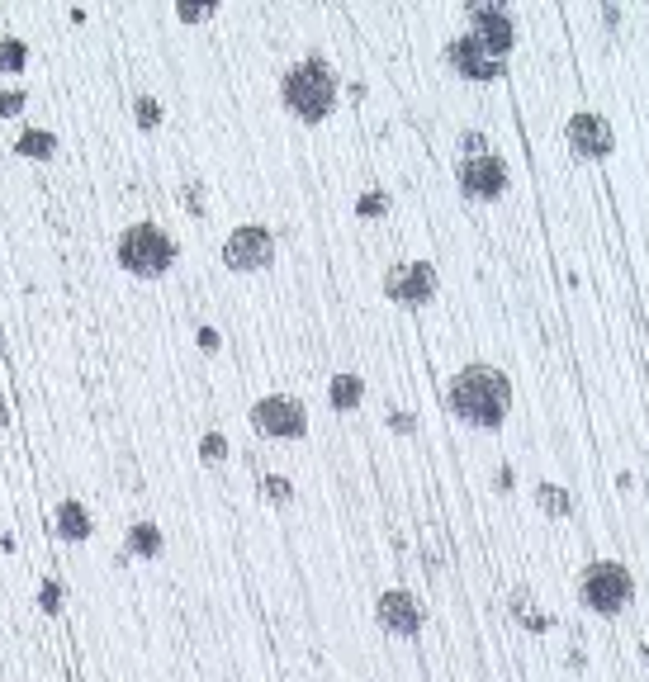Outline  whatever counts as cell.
<instances>
[{
	"label": "cell",
	"instance_id": "6da1fadb",
	"mask_svg": "<svg viewBox=\"0 0 649 682\" xmlns=\"http://www.w3.org/2000/svg\"><path fill=\"white\" fill-rule=\"evenodd\" d=\"M446 408L474 431H498L512 413V379L488 360H469L446 384Z\"/></svg>",
	"mask_w": 649,
	"mask_h": 682
},
{
	"label": "cell",
	"instance_id": "7a4b0ae2",
	"mask_svg": "<svg viewBox=\"0 0 649 682\" xmlns=\"http://www.w3.org/2000/svg\"><path fill=\"white\" fill-rule=\"evenodd\" d=\"M337 95H342V76L323 53H308L304 62H294L280 76V100L304 124H327L332 109H337Z\"/></svg>",
	"mask_w": 649,
	"mask_h": 682
},
{
	"label": "cell",
	"instance_id": "3957f363",
	"mask_svg": "<svg viewBox=\"0 0 649 682\" xmlns=\"http://www.w3.org/2000/svg\"><path fill=\"white\" fill-rule=\"evenodd\" d=\"M119 266L128 270V275H138V280H162L166 270L176 266V256H181V242L166 233L162 223H152V218H143V223H128L124 233H119Z\"/></svg>",
	"mask_w": 649,
	"mask_h": 682
},
{
	"label": "cell",
	"instance_id": "277c9868",
	"mask_svg": "<svg viewBox=\"0 0 649 682\" xmlns=\"http://www.w3.org/2000/svg\"><path fill=\"white\" fill-rule=\"evenodd\" d=\"M578 602L593 611V616L616 621V616L631 611V602H635V574L621 559H593V564H583V574H578Z\"/></svg>",
	"mask_w": 649,
	"mask_h": 682
},
{
	"label": "cell",
	"instance_id": "5b68a950",
	"mask_svg": "<svg viewBox=\"0 0 649 682\" xmlns=\"http://www.w3.org/2000/svg\"><path fill=\"white\" fill-rule=\"evenodd\" d=\"M252 427L271 441H299L308 431V408L294 394H266L252 403Z\"/></svg>",
	"mask_w": 649,
	"mask_h": 682
},
{
	"label": "cell",
	"instance_id": "8992f818",
	"mask_svg": "<svg viewBox=\"0 0 649 682\" xmlns=\"http://www.w3.org/2000/svg\"><path fill=\"white\" fill-rule=\"evenodd\" d=\"M465 34H474L488 53L507 62V53L517 48V15L507 10L503 0H469V29Z\"/></svg>",
	"mask_w": 649,
	"mask_h": 682
},
{
	"label": "cell",
	"instance_id": "52a82bcc",
	"mask_svg": "<svg viewBox=\"0 0 649 682\" xmlns=\"http://www.w3.org/2000/svg\"><path fill=\"white\" fill-rule=\"evenodd\" d=\"M275 261V233L261 228V223H242L228 233L223 242V266L237 270V275H252V270H266Z\"/></svg>",
	"mask_w": 649,
	"mask_h": 682
},
{
	"label": "cell",
	"instance_id": "ba28073f",
	"mask_svg": "<svg viewBox=\"0 0 649 682\" xmlns=\"http://www.w3.org/2000/svg\"><path fill=\"white\" fill-rule=\"evenodd\" d=\"M436 266L432 261H398L384 270V299H394L403 308H422L436 299Z\"/></svg>",
	"mask_w": 649,
	"mask_h": 682
},
{
	"label": "cell",
	"instance_id": "9c48e42d",
	"mask_svg": "<svg viewBox=\"0 0 649 682\" xmlns=\"http://www.w3.org/2000/svg\"><path fill=\"white\" fill-rule=\"evenodd\" d=\"M455 180H460V190H465L469 199H503L512 171H507L503 152H484V157H460Z\"/></svg>",
	"mask_w": 649,
	"mask_h": 682
},
{
	"label": "cell",
	"instance_id": "30bf717a",
	"mask_svg": "<svg viewBox=\"0 0 649 682\" xmlns=\"http://www.w3.org/2000/svg\"><path fill=\"white\" fill-rule=\"evenodd\" d=\"M446 62H451L465 81H479V86H484V81H503L507 76V62L488 53L474 34H455L451 43H446Z\"/></svg>",
	"mask_w": 649,
	"mask_h": 682
},
{
	"label": "cell",
	"instance_id": "8fae6325",
	"mask_svg": "<svg viewBox=\"0 0 649 682\" xmlns=\"http://www.w3.org/2000/svg\"><path fill=\"white\" fill-rule=\"evenodd\" d=\"M375 621H379V630H389L394 640H417L427 611H422V602H417L408 588H389V593H379V602H375Z\"/></svg>",
	"mask_w": 649,
	"mask_h": 682
},
{
	"label": "cell",
	"instance_id": "7c38bea8",
	"mask_svg": "<svg viewBox=\"0 0 649 682\" xmlns=\"http://www.w3.org/2000/svg\"><path fill=\"white\" fill-rule=\"evenodd\" d=\"M564 138L574 147V157H583V162H602V157H612V147H616L612 124L597 109H578L574 119H569V128H564Z\"/></svg>",
	"mask_w": 649,
	"mask_h": 682
},
{
	"label": "cell",
	"instance_id": "4fadbf2b",
	"mask_svg": "<svg viewBox=\"0 0 649 682\" xmlns=\"http://www.w3.org/2000/svg\"><path fill=\"white\" fill-rule=\"evenodd\" d=\"M53 531L62 540H72V545H81V540H91L95 536V517H91V507L81 503V498H62L53 512Z\"/></svg>",
	"mask_w": 649,
	"mask_h": 682
},
{
	"label": "cell",
	"instance_id": "5bb4252c",
	"mask_svg": "<svg viewBox=\"0 0 649 682\" xmlns=\"http://www.w3.org/2000/svg\"><path fill=\"white\" fill-rule=\"evenodd\" d=\"M124 545H128V555H133V559H162L166 536H162V526H157V521H133V526H128V536H124Z\"/></svg>",
	"mask_w": 649,
	"mask_h": 682
},
{
	"label": "cell",
	"instance_id": "9a60e30c",
	"mask_svg": "<svg viewBox=\"0 0 649 682\" xmlns=\"http://www.w3.org/2000/svg\"><path fill=\"white\" fill-rule=\"evenodd\" d=\"M327 403L337 408V413H356L365 403V379L351 375V370H342V375L327 379Z\"/></svg>",
	"mask_w": 649,
	"mask_h": 682
},
{
	"label": "cell",
	"instance_id": "2e32d148",
	"mask_svg": "<svg viewBox=\"0 0 649 682\" xmlns=\"http://www.w3.org/2000/svg\"><path fill=\"white\" fill-rule=\"evenodd\" d=\"M15 152L19 157H29V162H53L57 157V133L53 128H19V138H15Z\"/></svg>",
	"mask_w": 649,
	"mask_h": 682
},
{
	"label": "cell",
	"instance_id": "e0dca14e",
	"mask_svg": "<svg viewBox=\"0 0 649 682\" xmlns=\"http://www.w3.org/2000/svg\"><path fill=\"white\" fill-rule=\"evenodd\" d=\"M536 503H541L545 517H574V498H569V488H559V484H541L536 488Z\"/></svg>",
	"mask_w": 649,
	"mask_h": 682
},
{
	"label": "cell",
	"instance_id": "ac0fdd59",
	"mask_svg": "<svg viewBox=\"0 0 649 682\" xmlns=\"http://www.w3.org/2000/svg\"><path fill=\"white\" fill-rule=\"evenodd\" d=\"M228 455H233V446H228V436H223V431H204V436H199V465L218 469Z\"/></svg>",
	"mask_w": 649,
	"mask_h": 682
},
{
	"label": "cell",
	"instance_id": "d6986e66",
	"mask_svg": "<svg viewBox=\"0 0 649 682\" xmlns=\"http://www.w3.org/2000/svg\"><path fill=\"white\" fill-rule=\"evenodd\" d=\"M29 67V43H19V38H0V72H24Z\"/></svg>",
	"mask_w": 649,
	"mask_h": 682
},
{
	"label": "cell",
	"instance_id": "ffe728a7",
	"mask_svg": "<svg viewBox=\"0 0 649 682\" xmlns=\"http://www.w3.org/2000/svg\"><path fill=\"white\" fill-rule=\"evenodd\" d=\"M261 493H266V503L285 507L289 498H294V484H289L285 474H266V479H261Z\"/></svg>",
	"mask_w": 649,
	"mask_h": 682
},
{
	"label": "cell",
	"instance_id": "44dd1931",
	"mask_svg": "<svg viewBox=\"0 0 649 682\" xmlns=\"http://www.w3.org/2000/svg\"><path fill=\"white\" fill-rule=\"evenodd\" d=\"M356 214H361V218H384V214H389V195H384L379 185H375V190H365V195L356 199Z\"/></svg>",
	"mask_w": 649,
	"mask_h": 682
},
{
	"label": "cell",
	"instance_id": "7402d4cb",
	"mask_svg": "<svg viewBox=\"0 0 649 682\" xmlns=\"http://www.w3.org/2000/svg\"><path fill=\"white\" fill-rule=\"evenodd\" d=\"M62 583H57V578H48V583H43V588H38V611H43V616H57V611H62Z\"/></svg>",
	"mask_w": 649,
	"mask_h": 682
},
{
	"label": "cell",
	"instance_id": "603a6c76",
	"mask_svg": "<svg viewBox=\"0 0 649 682\" xmlns=\"http://www.w3.org/2000/svg\"><path fill=\"white\" fill-rule=\"evenodd\" d=\"M133 114H138V124H143V128L162 124V105H157L152 95H133Z\"/></svg>",
	"mask_w": 649,
	"mask_h": 682
},
{
	"label": "cell",
	"instance_id": "cb8c5ba5",
	"mask_svg": "<svg viewBox=\"0 0 649 682\" xmlns=\"http://www.w3.org/2000/svg\"><path fill=\"white\" fill-rule=\"evenodd\" d=\"M484 152H493V147H488V133L484 128H465V133H460V157H484Z\"/></svg>",
	"mask_w": 649,
	"mask_h": 682
},
{
	"label": "cell",
	"instance_id": "d4e9b609",
	"mask_svg": "<svg viewBox=\"0 0 649 682\" xmlns=\"http://www.w3.org/2000/svg\"><path fill=\"white\" fill-rule=\"evenodd\" d=\"M24 105H29V90H24V86L0 90V119H15V114H24Z\"/></svg>",
	"mask_w": 649,
	"mask_h": 682
},
{
	"label": "cell",
	"instance_id": "484cf974",
	"mask_svg": "<svg viewBox=\"0 0 649 682\" xmlns=\"http://www.w3.org/2000/svg\"><path fill=\"white\" fill-rule=\"evenodd\" d=\"M204 15H214V5H204V0H185V5H176V19H181V24H199Z\"/></svg>",
	"mask_w": 649,
	"mask_h": 682
},
{
	"label": "cell",
	"instance_id": "4316f807",
	"mask_svg": "<svg viewBox=\"0 0 649 682\" xmlns=\"http://www.w3.org/2000/svg\"><path fill=\"white\" fill-rule=\"evenodd\" d=\"M384 422H389V431H398V436H413L417 431V413H389Z\"/></svg>",
	"mask_w": 649,
	"mask_h": 682
},
{
	"label": "cell",
	"instance_id": "83f0119b",
	"mask_svg": "<svg viewBox=\"0 0 649 682\" xmlns=\"http://www.w3.org/2000/svg\"><path fill=\"white\" fill-rule=\"evenodd\" d=\"M218 346H223V337H218V327H199V351H209V356H214Z\"/></svg>",
	"mask_w": 649,
	"mask_h": 682
},
{
	"label": "cell",
	"instance_id": "f1b7e54d",
	"mask_svg": "<svg viewBox=\"0 0 649 682\" xmlns=\"http://www.w3.org/2000/svg\"><path fill=\"white\" fill-rule=\"evenodd\" d=\"M602 24H607V29H616V24H621V10H616V5H607V10H602Z\"/></svg>",
	"mask_w": 649,
	"mask_h": 682
},
{
	"label": "cell",
	"instance_id": "f546056e",
	"mask_svg": "<svg viewBox=\"0 0 649 682\" xmlns=\"http://www.w3.org/2000/svg\"><path fill=\"white\" fill-rule=\"evenodd\" d=\"M5 417H10V408H5V398H0V427H5Z\"/></svg>",
	"mask_w": 649,
	"mask_h": 682
},
{
	"label": "cell",
	"instance_id": "4dcf8cb0",
	"mask_svg": "<svg viewBox=\"0 0 649 682\" xmlns=\"http://www.w3.org/2000/svg\"><path fill=\"white\" fill-rule=\"evenodd\" d=\"M645 659H649V640H645Z\"/></svg>",
	"mask_w": 649,
	"mask_h": 682
},
{
	"label": "cell",
	"instance_id": "1f68e13d",
	"mask_svg": "<svg viewBox=\"0 0 649 682\" xmlns=\"http://www.w3.org/2000/svg\"><path fill=\"white\" fill-rule=\"evenodd\" d=\"M365 682H384V678H365Z\"/></svg>",
	"mask_w": 649,
	"mask_h": 682
}]
</instances>
